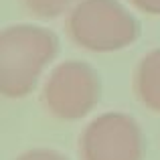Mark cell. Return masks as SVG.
I'll return each instance as SVG.
<instances>
[{
	"label": "cell",
	"mask_w": 160,
	"mask_h": 160,
	"mask_svg": "<svg viewBox=\"0 0 160 160\" xmlns=\"http://www.w3.org/2000/svg\"><path fill=\"white\" fill-rule=\"evenodd\" d=\"M59 39L35 24H12L0 35V93L18 99L35 89L45 67L57 57Z\"/></svg>",
	"instance_id": "6da1fadb"
},
{
	"label": "cell",
	"mask_w": 160,
	"mask_h": 160,
	"mask_svg": "<svg viewBox=\"0 0 160 160\" xmlns=\"http://www.w3.org/2000/svg\"><path fill=\"white\" fill-rule=\"evenodd\" d=\"M67 35L77 47L112 53L140 37V24L118 0H79L67 16Z\"/></svg>",
	"instance_id": "7a4b0ae2"
},
{
	"label": "cell",
	"mask_w": 160,
	"mask_h": 160,
	"mask_svg": "<svg viewBox=\"0 0 160 160\" xmlns=\"http://www.w3.org/2000/svg\"><path fill=\"white\" fill-rule=\"evenodd\" d=\"M102 98L98 71L83 61H63L51 71L43 87V103L59 120L85 118Z\"/></svg>",
	"instance_id": "3957f363"
},
{
	"label": "cell",
	"mask_w": 160,
	"mask_h": 160,
	"mask_svg": "<svg viewBox=\"0 0 160 160\" xmlns=\"http://www.w3.org/2000/svg\"><path fill=\"white\" fill-rule=\"evenodd\" d=\"M79 154L81 160H144V134L132 116L108 112L85 126Z\"/></svg>",
	"instance_id": "277c9868"
},
{
	"label": "cell",
	"mask_w": 160,
	"mask_h": 160,
	"mask_svg": "<svg viewBox=\"0 0 160 160\" xmlns=\"http://www.w3.org/2000/svg\"><path fill=\"white\" fill-rule=\"evenodd\" d=\"M134 93L146 109L160 113V49L140 59L134 71Z\"/></svg>",
	"instance_id": "5b68a950"
},
{
	"label": "cell",
	"mask_w": 160,
	"mask_h": 160,
	"mask_svg": "<svg viewBox=\"0 0 160 160\" xmlns=\"http://www.w3.org/2000/svg\"><path fill=\"white\" fill-rule=\"evenodd\" d=\"M77 0H22V6L32 14L35 18L41 20H53L67 12Z\"/></svg>",
	"instance_id": "8992f818"
},
{
	"label": "cell",
	"mask_w": 160,
	"mask_h": 160,
	"mask_svg": "<svg viewBox=\"0 0 160 160\" xmlns=\"http://www.w3.org/2000/svg\"><path fill=\"white\" fill-rule=\"evenodd\" d=\"M16 160H67L61 152L51 148H35V150H28V152L20 154Z\"/></svg>",
	"instance_id": "52a82bcc"
},
{
	"label": "cell",
	"mask_w": 160,
	"mask_h": 160,
	"mask_svg": "<svg viewBox=\"0 0 160 160\" xmlns=\"http://www.w3.org/2000/svg\"><path fill=\"white\" fill-rule=\"evenodd\" d=\"M130 4H134L144 14L160 16V0H130Z\"/></svg>",
	"instance_id": "ba28073f"
}]
</instances>
